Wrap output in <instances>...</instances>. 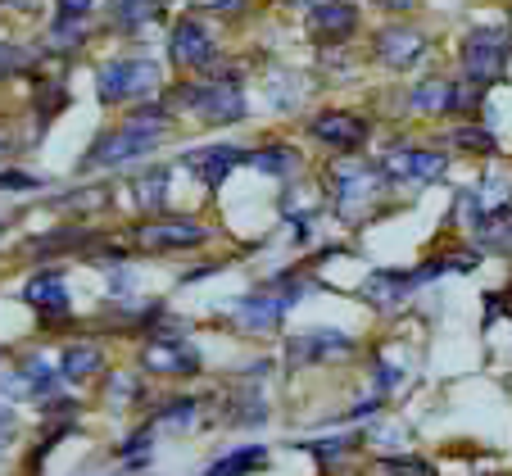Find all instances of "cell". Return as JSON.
I'll use <instances>...</instances> for the list:
<instances>
[{"label":"cell","mask_w":512,"mask_h":476,"mask_svg":"<svg viewBox=\"0 0 512 476\" xmlns=\"http://www.w3.org/2000/svg\"><path fill=\"white\" fill-rule=\"evenodd\" d=\"M508 55H512L508 28H476V32H467V41H463V68H467V78H472L476 87L503 78Z\"/></svg>","instance_id":"2"},{"label":"cell","mask_w":512,"mask_h":476,"mask_svg":"<svg viewBox=\"0 0 512 476\" xmlns=\"http://www.w3.org/2000/svg\"><path fill=\"white\" fill-rule=\"evenodd\" d=\"M245 164L259 168V173H272V177H286L300 168V155L290 146H268V150H254V155H245Z\"/></svg>","instance_id":"20"},{"label":"cell","mask_w":512,"mask_h":476,"mask_svg":"<svg viewBox=\"0 0 512 476\" xmlns=\"http://www.w3.org/2000/svg\"><path fill=\"white\" fill-rule=\"evenodd\" d=\"M204 223L195 218H155V223L141 227V245L145 250H186V245H200L204 241Z\"/></svg>","instance_id":"10"},{"label":"cell","mask_w":512,"mask_h":476,"mask_svg":"<svg viewBox=\"0 0 512 476\" xmlns=\"http://www.w3.org/2000/svg\"><path fill=\"white\" fill-rule=\"evenodd\" d=\"M141 363L150 372H164V377H195V372H200V354H195L182 336H173V331L145 340Z\"/></svg>","instance_id":"7"},{"label":"cell","mask_w":512,"mask_h":476,"mask_svg":"<svg viewBox=\"0 0 512 476\" xmlns=\"http://www.w3.org/2000/svg\"><path fill=\"white\" fill-rule=\"evenodd\" d=\"M327 182H331V200H336V209H363V204H372L381 195L386 177L368 164H331Z\"/></svg>","instance_id":"6"},{"label":"cell","mask_w":512,"mask_h":476,"mask_svg":"<svg viewBox=\"0 0 512 476\" xmlns=\"http://www.w3.org/2000/svg\"><path fill=\"white\" fill-rule=\"evenodd\" d=\"M164 73L155 59H114L100 68V100L105 105H132V100L155 96Z\"/></svg>","instance_id":"1"},{"label":"cell","mask_w":512,"mask_h":476,"mask_svg":"<svg viewBox=\"0 0 512 476\" xmlns=\"http://www.w3.org/2000/svg\"><path fill=\"white\" fill-rule=\"evenodd\" d=\"M164 195H168V168H155V173H145L141 182H136V200H141L145 209L164 204Z\"/></svg>","instance_id":"23"},{"label":"cell","mask_w":512,"mask_h":476,"mask_svg":"<svg viewBox=\"0 0 512 476\" xmlns=\"http://www.w3.org/2000/svg\"><path fill=\"white\" fill-rule=\"evenodd\" d=\"M358 440H304V445H295V449H304V454H313V458H322V463H331V458H340V454H349Z\"/></svg>","instance_id":"26"},{"label":"cell","mask_w":512,"mask_h":476,"mask_svg":"<svg viewBox=\"0 0 512 476\" xmlns=\"http://www.w3.org/2000/svg\"><path fill=\"white\" fill-rule=\"evenodd\" d=\"M236 164H245V150H236V146H204V150H191V155H186V168H191L209 191H218V186L232 177Z\"/></svg>","instance_id":"12"},{"label":"cell","mask_w":512,"mask_h":476,"mask_svg":"<svg viewBox=\"0 0 512 476\" xmlns=\"http://www.w3.org/2000/svg\"><path fill=\"white\" fill-rule=\"evenodd\" d=\"M313 136H318L322 146H331V150H340V155H354V150H363L368 146V123L358 114H318L313 118V127H309Z\"/></svg>","instance_id":"8"},{"label":"cell","mask_w":512,"mask_h":476,"mask_svg":"<svg viewBox=\"0 0 512 476\" xmlns=\"http://www.w3.org/2000/svg\"><path fill=\"white\" fill-rule=\"evenodd\" d=\"M168 50H173V59L182 68H213V59H218V46H213L209 28H204L200 19H182V23H177Z\"/></svg>","instance_id":"9"},{"label":"cell","mask_w":512,"mask_h":476,"mask_svg":"<svg viewBox=\"0 0 512 476\" xmlns=\"http://www.w3.org/2000/svg\"><path fill=\"white\" fill-rule=\"evenodd\" d=\"M23 300H28L37 313H46V318H64V313H68L64 272H37V277L23 286Z\"/></svg>","instance_id":"16"},{"label":"cell","mask_w":512,"mask_h":476,"mask_svg":"<svg viewBox=\"0 0 512 476\" xmlns=\"http://www.w3.org/2000/svg\"><path fill=\"white\" fill-rule=\"evenodd\" d=\"M105 368V354L96 345H68L64 359H59V377L64 381H87V377H100Z\"/></svg>","instance_id":"18"},{"label":"cell","mask_w":512,"mask_h":476,"mask_svg":"<svg viewBox=\"0 0 512 476\" xmlns=\"http://www.w3.org/2000/svg\"><path fill=\"white\" fill-rule=\"evenodd\" d=\"M159 141H164V136L141 132V127L123 123L118 132H105V136H100L96 146L87 150V159H82V164H87V168H118V164H132V159L150 155V150H155Z\"/></svg>","instance_id":"4"},{"label":"cell","mask_w":512,"mask_h":476,"mask_svg":"<svg viewBox=\"0 0 512 476\" xmlns=\"http://www.w3.org/2000/svg\"><path fill=\"white\" fill-rule=\"evenodd\" d=\"M413 109H422V114H449L454 109V82H422V87L413 91Z\"/></svg>","instance_id":"21"},{"label":"cell","mask_w":512,"mask_h":476,"mask_svg":"<svg viewBox=\"0 0 512 476\" xmlns=\"http://www.w3.org/2000/svg\"><path fill=\"white\" fill-rule=\"evenodd\" d=\"M413 272H399V268H377L368 272V282H363V300L372 304V309H399V304L408 300V291H413Z\"/></svg>","instance_id":"14"},{"label":"cell","mask_w":512,"mask_h":476,"mask_svg":"<svg viewBox=\"0 0 512 476\" xmlns=\"http://www.w3.org/2000/svg\"><path fill=\"white\" fill-rule=\"evenodd\" d=\"M145 445H150V427H141L136 436H127L123 445H118V454H123V458H141V454H145Z\"/></svg>","instance_id":"29"},{"label":"cell","mask_w":512,"mask_h":476,"mask_svg":"<svg viewBox=\"0 0 512 476\" xmlns=\"http://www.w3.org/2000/svg\"><path fill=\"white\" fill-rule=\"evenodd\" d=\"M150 19H159L155 0H118V5H114V28H123V32L145 28Z\"/></svg>","instance_id":"22"},{"label":"cell","mask_w":512,"mask_h":476,"mask_svg":"<svg viewBox=\"0 0 512 476\" xmlns=\"http://www.w3.org/2000/svg\"><path fill=\"white\" fill-rule=\"evenodd\" d=\"M354 350V336L336 327H313V331H300L295 345H290V359L300 363H322V359H340V354Z\"/></svg>","instance_id":"11"},{"label":"cell","mask_w":512,"mask_h":476,"mask_svg":"<svg viewBox=\"0 0 512 476\" xmlns=\"http://www.w3.org/2000/svg\"><path fill=\"white\" fill-rule=\"evenodd\" d=\"M209 5H218V10H227V14L245 10V0H209Z\"/></svg>","instance_id":"32"},{"label":"cell","mask_w":512,"mask_h":476,"mask_svg":"<svg viewBox=\"0 0 512 476\" xmlns=\"http://www.w3.org/2000/svg\"><path fill=\"white\" fill-rule=\"evenodd\" d=\"M37 177H28V173H14V168H10V173H0V191H37Z\"/></svg>","instance_id":"28"},{"label":"cell","mask_w":512,"mask_h":476,"mask_svg":"<svg viewBox=\"0 0 512 476\" xmlns=\"http://www.w3.org/2000/svg\"><path fill=\"white\" fill-rule=\"evenodd\" d=\"M377 476H435V467L422 458H381Z\"/></svg>","instance_id":"25"},{"label":"cell","mask_w":512,"mask_h":476,"mask_svg":"<svg viewBox=\"0 0 512 476\" xmlns=\"http://www.w3.org/2000/svg\"><path fill=\"white\" fill-rule=\"evenodd\" d=\"M377 173L386 177V186H426V182H435V177L445 173V155L399 146V150H390V155L381 159Z\"/></svg>","instance_id":"5"},{"label":"cell","mask_w":512,"mask_h":476,"mask_svg":"<svg viewBox=\"0 0 512 476\" xmlns=\"http://www.w3.org/2000/svg\"><path fill=\"white\" fill-rule=\"evenodd\" d=\"M458 150H472V155H494V136L485 132V127H454V136H449Z\"/></svg>","instance_id":"24"},{"label":"cell","mask_w":512,"mask_h":476,"mask_svg":"<svg viewBox=\"0 0 512 476\" xmlns=\"http://www.w3.org/2000/svg\"><path fill=\"white\" fill-rule=\"evenodd\" d=\"M159 422H173V427H191V422H195V399H177V404H168L164 413H159Z\"/></svg>","instance_id":"27"},{"label":"cell","mask_w":512,"mask_h":476,"mask_svg":"<svg viewBox=\"0 0 512 476\" xmlns=\"http://www.w3.org/2000/svg\"><path fill=\"white\" fill-rule=\"evenodd\" d=\"M377 381H381V390H395V386H399V368H395V363H381V368H377Z\"/></svg>","instance_id":"31"},{"label":"cell","mask_w":512,"mask_h":476,"mask_svg":"<svg viewBox=\"0 0 512 476\" xmlns=\"http://www.w3.org/2000/svg\"><path fill=\"white\" fill-rule=\"evenodd\" d=\"M268 467V449L263 445H241V449H232L227 458H218V463L209 467V476H254V472H263Z\"/></svg>","instance_id":"19"},{"label":"cell","mask_w":512,"mask_h":476,"mask_svg":"<svg viewBox=\"0 0 512 476\" xmlns=\"http://www.w3.org/2000/svg\"><path fill=\"white\" fill-rule=\"evenodd\" d=\"M55 5H59V14H64V19H82L96 0H55Z\"/></svg>","instance_id":"30"},{"label":"cell","mask_w":512,"mask_h":476,"mask_svg":"<svg viewBox=\"0 0 512 476\" xmlns=\"http://www.w3.org/2000/svg\"><path fill=\"white\" fill-rule=\"evenodd\" d=\"M354 28H358V10L345 5V0H327V5H318V10L309 14V32L318 41H327V46L354 37Z\"/></svg>","instance_id":"15"},{"label":"cell","mask_w":512,"mask_h":476,"mask_svg":"<svg viewBox=\"0 0 512 476\" xmlns=\"http://www.w3.org/2000/svg\"><path fill=\"white\" fill-rule=\"evenodd\" d=\"M422 55H426L422 32L404 28V23H395V28H381V32H377V59H381V64H390V68H413Z\"/></svg>","instance_id":"13"},{"label":"cell","mask_w":512,"mask_h":476,"mask_svg":"<svg viewBox=\"0 0 512 476\" xmlns=\"http://www.w3.org/2000/svg\"><path fill=\"white\" fill-rule=\"evenodd\" d=\"M476 241H481L485 250H512V204L476 214Z\"/></svg>","instance_id":"17"},{"label":"cell","mask_w":512,"mask_h":476,"mask_svg":"<svg viewBox=\"0 0 512 476\" xmlns=\"http://www.w3.org/2000/svg\"><path fill=\"white\" fill-rule=\"evenodd\" d=\"M182 105L195 109L204 123H241L245 118V91L241 82H204V87H186Z\"/></svg>","instance_id":"3"},{"label":"cell","mask_w":512,"mask_h":476,"mask_svg":"<svg viewBox=\"0 0 512 476\" xmlns=\"http://www.w3.org/2000/svg\"><path fill=\"white\" fill-rule=\"evenodd\" d=\"M0 155H5V132H0Z\"/></svg>","instance_id":"33"}]
</instances>
